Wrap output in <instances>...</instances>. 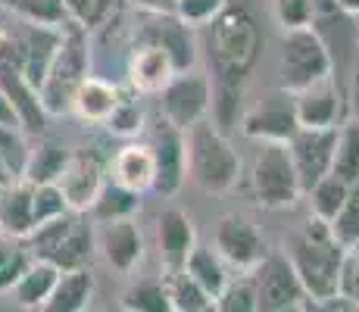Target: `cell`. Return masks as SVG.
Listing matches in <instances>:
<instances>
[{
  "mask_svg": "<svg viewBox=\"0 0 359 312\" xmlns=\"http://www.w3.org/2000/svg\"><path fill=\"white\" fill-rule=\"evenodd\" d=\"M210 60H212V81H225V85H244L247 75L253 72L259 60L262 34L257 19L250 16L244 4L229 0L222 10L216 13L210 25Z\"/></svg>",
  "mask_w": 359,
  "mask_h": 312,
  "instance_id": "6da1fadb",
  "label": "cell"
},
{
  "mask_svg": "<svg viewBox=\"0 0 359 312\" xmlns=\"http://www.w3.org/2000/svg\"><path fill=\"white\" fill-rule=\"evenodd\" d=\"M344 250L331 234L328 222L309 216L300 234L287 247V259H291L297 281L303 287V297L313 303H331L337 297V281H341V262Z\"/></svg>",
  "mask_w": 359,
  "mask_h": 312,
  "instance_id": "7a4b0ae2",
  "label": "cell"
},
{
  "mask_svg": "<svg viewBox=\"0 0 359 312\" xmlns=\"http://www.w3.org/2000/svg\"><path fill=\"white\" fill-rule=\"evenodd\" d=\"M184 165H188V182H194L210 197H222L241 182V154L234 150L229 135L219 131L210 119L184 131Z\"/></svg>",
  "mask_w": 359,
  "mask_h": 312,
  "instance_id": "3957f363",
  "label": "cell"
},
{
  "mask_svg": "<svg viewBox=\"0 0 359 312\" xmlns=\"http://www.w3.org/2000/svg\"><path fill=\"white\" fill-rule=\"evenodd\" d=\"M85 34L88 32H81L72 22L60 34V44L50 57V66H47L44 79L38 85V100L44 107L47 119L69 113L75 88L85 81V75H91V47H88Z\"/></svg>",
  "mask_w": 359,
  "mask_h": 312,
  "instance_id": "277c9868",
  "label": "cell"
},
{
  "mask_svg": "<svg viewBox=\"0 0 359 312\" xmlns=\"http://www.w3.org/2000/svg\"><path fill=\"white\" fill-rule=\"evenodd\" d=\"M29 253L34 259H47L60 269H85L97 256V238H94V222L88 212H66V216L38 225L29 234Z\"/></svg>",
  "mask_w": 359,
  "mask_h": 312,
  "instance_id": "5b68a950",
  "label": "cell"
},
{
  "mask_svg": "<svg viewBox=\"0 0 359 312\" xmlns=\"http://www.w3.org/2000/svg\"><path fill=\"white\" fill-rule=\"evenodd\" d=\"M278 75L281 91L294 94L306 85L334 75V60H331L322 34L306 25V29L281 32V50H278Z\"/></svg>",
  "mask_w": 359,
  "mask_h": 312,
  "instance_id": "8992f818",
  "label": "cell"
},
{
  "mask_svg": "<svg viewBox=\"0 0 359 312\" xmlns=\"http://www.w3.org/2000/svg\"><path fill=\"white\" fill-rule=\"evenodd\" d=\"M250 191L262 210H294L303 200L287 144H257L250 163Z\"/></svg>",
  "mask_w": 359,
  "mask_h": 312,
  "instance_id": "52a82bcc",
  "label": "cell"
},
{
  "mask_svg": "<svg viewBox=\"0 0 359 312\" xmlns=\"http://www.w3.org/2000/svg\"><path fill=\"white\" fill-rule=\"evenodd\" d=\"M160 100V119L169 122L172 128L188 131L191 125L210 119L212 107V75H206L203 69H184L178 72L169 85L156 94Z\"/></svg>",
  "mask_w": 359,
  "mask_h": 312,
  "instance_id": "ba28073f",
  "label": "cell"
},
{
  "mask_svg": "<svg viewBox=\"0 0 359 312\" xmlns=\"http://www.w3.org/2000/svg\"><path fill=\"white\" fill-rule=\"evenodd\" d=\"M238 128L244 137L257 144H287L297 131V116H294V100L287 91H272L250 107H244L238 119Z\"/></svg>",
  "mask_w": 359,
  "mask_h": 312,
  "instance_id": "9c48e42d",
  "label": "cell"
},
{
  "mask_svg": "<svg viewBox=\"0 0 359 312\" xmlns=\"http://www.w3.org/2000/svg\"><path fill=\"white\" fill-rule=\"evenodd\" d=\"M212 250L222 256L225 266L241 269L250 275L253 269L266 259L269 244L257 228V222L241 216V212H229L216 222V234H212Z\"/></svg>",
  "mask_w": 359,
  "mask_h": 312,
  "instance_id": "30bf717a",
  "label": "cell"
},
{
  "mask_svg": "<svg viewBox=\"0 0 359 312\" xmlns=\"http://www.w3.org/2000/svg\"><path fill=\"white\" fill-rule=\"evenodd\" d=\"M103 184H107V163L94 150H72L63 175L57 178L69 212H91Z\"/></svg>",
  "mask_w": 359,
  "mask_h": 312,
  "instance_id": "8fae6325",
  "label": "cell"
},
{
  "mask_svg": "<svg viewBox=\"0 0 359 312\" xmlns=\"http://www.w3.org/2000/svg\"><path fill=\"white\" fill-rule=\"evenodd\" d=\"M94 238H97V253L113 272L131 275L144 259V231L135 216L94 222Z\"/></svg>",
  "mask_w": 359,
  "mask_h": 312,
  "instance_id": "7c38bea8",
  "label": "cell"
},
{
  "mask_svg": "<svg viewBox=\"0 0 359 312\" xmlns=\"http://www.w3.org/2000/svg\"><path fill=\"white\" fill-rule=\"evenodd\" d=\"M334 141H337V128H297L294 137L287 141V154H291L303 194L331 172Z\"/></svg>",
  "mask_w": 359,
  "mask_h": 312,
  "instance_id": "4fadbf2b",
  "label": "cell"
},
{
  "mask_svg": "<svg viewBox=\"0 0 359 312\" xmlns=\"http://www.w3.org/2000/svg\"><path fill=\"white\" fill-rule=\"evenodd\" d=\"M253 290H257L259 312H272L291 303H303V287L297 281V272L285 253H272L269 250L266 259L250 272Z\"/></svg>",
  "mask_w": 359,
  "mask_h": 312,
  "instance_id": "5bb4252c",
  "label": "cell"
},
{
  "mask_svg": "<svg viewBox=\"0 0 359 312\" xmlns=\"http://www.w3.org/2000/svg\"><path fill=\"white\" fill-rule=\"evenodd\" d=\"M175 75H178V69L163 44H156V41H141L137 47H131V53L126 60V81H128L131 94L156 97Z\"/></svg>",
  "mask_w": 359,
  "mask_h": 312,
  "instance_id": "9a60e30c",
  "label": "cell"
},
{
  "mask_svg": "<svg viewBox=\"0 0 359 312\" xmlns=\"http://www.w3.org/2000/svg\"><path fill=\"white\" fill-rule=\"evenodd\" d=\"M107 182L144 197L156 184V156L150 141H126L107 159Z\"/></svg>",
  "mask_w": 359,
  "mask_h": 312,
  "instance_id": "2e32d148",
  "label": "cell"
},
{
  "mask_svg": "<svg viewBox=\"0 0 359 312\" xmlns=\"http://www.w3.org/2000/svg\"><path fill=\"white\" fill-rule=\"evenodd\" d=\"M197 247V228L182 206H165L156 216V250L163 272H182Z\"/></svg>",
  "mask_w": 359,
  "mask_h": 312,
  "instance_id": "e0dca14e",
  "label": "cell"
},
{
  "mask_svg": "<svg viewBox=\"0 0 359 312\" xmlns=\"http://www.w3.org/2000/svg\"><path fill=\"white\" fill-rule=\"evenodd\" d=\"M291 100H294L297 128H337L341 125L344 103H341V88L334 85V75L294 91Z\"/></svg>",
  "mask_w": 359,
  "mask_h": 312,
  "instance_id": "ac0fdd59",
  "label": "cell"
},
{
  "mask_svg": "<svg viewBox=\"0 0 359 312\" xmlns=\"http://www.w3.org/2000/svg\"><path fill=\"white\" fill-rule=\"evenodd\" d=\"M154 156H156V184L154 191L163 197L182 191V184L188 182V165H184V131L172 128L169 122H163L154 128Z\"/></svg>",
  "mask_w": 359,
  "mask_h": 312,
  "instance_id": "d6986e66",
  "label": "cell"
},
{
  "mask_svg": "<svg viewBox=\"0 0 359 312\" xmlns=\"http://www.w3.org/2000/svg\"><path fill=\"white\" fill-rule=\"evenodd\" d=\"M32 194L34 184L22 175L0 184V234L10 240H25L34 231L32 216Z\"/></svg>",
  "mask_w": 359,
  "mask_h": 312,
  "instance_id": "ffe728a7",
  "label": "cell"
},
{
  "mask_svg": "<svg viewBox=\"0 0 359 312\" xmlns=\"http://www.w3.org/2000/svg\"><path fill=\"white\" fill-rule=\"evenodd\" d=\"M119 97H122V88L116 85V81L91 72V75H85V81H81L79 88H75L72 103H69V113H72L75 119L88 122V125H103L109 119V113L116 109Z\"/></svg>",
  "mask_w": 359,
  "mask_h": 312,
  "instance_id": "44dd1931",
  "label": "cell"
},
{
  "mask_svg": "<svg viewBox=\"0 0 359 312\" xmlns=\"http://www.w3.org/2000/svg\"><path fill=\"white\" fill-rule=\"evenodd\" d=\"M69 156H72V150H69L66 144L38 135L29 144V150H25V163H22L19 175L32 184H57V178L63 175Z\"/></svg>",
  "mask_w": 359,
  "mask_h": 312,
  "instance_id": "7402d4cb",
  "label": "cell"
},
{
  "mask_svg": "<svg viewBox=\"0 0 359 312\" xmlns=\"http://www.w3.org/2000/svg\"><path fill=\"white\" fill-rule=\"evenodd\" d=\"M94 297V272L91 266L60 272L57 287L50 290L47 303L38 312H88Z\"/></svg>",
  "mask_w": 359,
  "mask_h": 312,
  "instance_id": "603a6c76",
  "label": "cell"
},
{
  "mask_svg": "<svg viewBox=\"0 0 359 312\" xmlns=\"http://www.w3.org/2000/svg\"><path fill=\"white\" fill-rule=\"evenodd\" d=\"M60 281V269L47 259H34L25 266V272L19 275V281L10 287V297L19 303L22 309H41L50 297V290Z\"/></svg>",
  "mask_w": 359,
  "mask_h": 312,
  "instance_id": "cb8c5ba5",
  "label": "cell"
},
{
  "mask_svg": "<svg viewBox=\"0 0 359 312\" xmlns=\"http://www.w3.org/2000/svg\"><path fill=\"white\" fill-rule=\"evenodd\" d=\"M184 272H188L191 278L212 297V300H216L219 290H222L231 278L229 266L222 262V256H219L212 247H200V244L194 247V253L188 256V262H184Z\"/></svg>",
  "mask_w": 359,
  "mask_h": 312,
  "instance_id": "d4e9b609",
  "label": "cell"
},
{
  "mask_svg": "<svg viewBox=\"0 0 359 312\" xmlns=\"http://www.w3.org/2000/svg\"><path fill=\"white\" fill-rule=\"evenodd\" d=\"M331 175L341 182H359V119H347L337 125L334 156H331Z\"/></svg>",
  "mask_w": 359,
  "mask_h": 312,
  "instance_id": "484cf974",
  "label": "cell"
},
{
  "mask_svg": "<svg viewBox=\"0 0 359 312\" xmlns=\"http://www.w3.org/2000/svg\"><path fill=\"white\" fill-rule=\"evenodd\" d=\"M163 284L172 312H203L206 306H212V297L184 269L182 272H163Z\"/></svg>",
  "mask_w": 359,
  "mask_h": 312,
  "instance_id": "4316f807",
  "label": "cell"
},
{
  "mask_svg": "<svg viewBox=\"0 0 359 312\" xmlns=\"http://www.w3.org/2000/svg\"><path fill=\"white\" fill-rule=\"evenodd\" d=\"M10 10L22 19V25L63 32L69 25V13L63 0H10Z\"/></svg>",
  "mask_w": 359,
  "mask_h": 312,
  "instance_id": "83f0119b",
  "label": "cell"
},
{
  "mask_svg": "<svg viewBox=\"0 0 359 312\" xmlns=\"http://www.w3.org/2000/svg\"><path fill=\"white\" fill-rule=\"evenodd\" d=\"M103 128L113 137H122V141H135L137 135H144L147 128V113H144V100L137 94H122L116 109L109 113V119L103 122Z\"/></svg>",
  "mask_w": 359,
  "mask_h": 312,
  "instance_id": "f1b7e54d",
  "label": "cell"
},
{
  "mask_svg": "<svg viewBox=\"0 0 359 312\" xmlns=\"http://www.w3.org/2000/svg\"><path fill=\"white\" fill-rule=\"evenodd\" d=\"M303 197H306V203H309V216H316L322 222H331L337 216V210H341L344 197H347V182H341L337 175H331L328 172V175L319 178V182L309 187Z\"/></svg>",
  "mask_w": 359,
  "mask_h": 312,
  "instance_id": "f546056e",
  "label": "cell"
},
{
  "mask_svg": "<svg viewBox=\"0 0 359 312\" xmlns=\"http://www.w3.org/2000/svg\"><path fill=\"white\" fill-rule=\"evenodd\" d=\"M331 234L344 250H356L359 247V182L347 184V197H344L337 216L328 222Z\"/></svg>",
  "mask_w": 359,
  "mask_h": 312,
  "instance_id": "4dcf8cb0",
  "label": "cell"
},
{
  "mask_svg": "<svg viewBox=\"0 0 359 312\" xmlns=\"http://www.w3.org/2000/svg\"><path fill=\"white\" fill-rule=\"evenodd\" d=\"M122 309L126 312H172L169 297H165L163 275L160 278H144L122 294Z\"/></svg>",
  "mask_w": 359,
  "mask_h": 312,
  "instance_id": "1f68e13d",
  "label": "cell"
},
{
  "mask_svg": "<svg viewBox=\"0 0 359 312\" xmlns=\"http://www.w3.org/2000/svg\"><path fill=\"white\" fill-rule=\"evenodd\" d=\"M141 210V197L131 191H122V187L116 184H103L97 203L91 206V222H109V219H126V216H135V212Z\"/></svg>",
  "mask_w": 359,
  "mask_h": 312,
  "instance_id": "d6a6232c",
  "label": "cell"
},
{
  "mask_svg": "<svg viewBox=\"0 0 359 312\" xmlns=\"http://www.w3.org/2000/svg\"><path fill=\"white\" fill-rule=\"evenodd\" d=\"M212 309L216 312H259V303H257V290H253V281L250 275L244 278H229L219 297L212 300Z\"/></svg>",
  "mask_w": 359,
  "mask_h": 312,
  "instance_id": "836d02e7",
  "label": "cell"
},
{
  "mask_svg": "<svg viewBox=\"0 0 359 312\" xmlns=\"http://www.w3.org/2000/svg\"><path fill=\"white\" fill-rule=\"evenodd\" d=\"M66 212H69V206H66V200H63V194H60L57 184H34V194H32L34 228L66 216Z\"/></svg>",
  "mask_w": 359,
  "mask_h": 312,
  "instance_id": "e575fe53",
  "label": "cell"
},
{
  "mask_svg": "<svg viewBox=\"0 0 359 312\" xmlns=\"http://www.w3.org/2000/svg\"><path fill=\"white\" fill-rule=\"evenodd\" d=\"M225 4H229V0H175L172 16L182 25H188V29H206Z\"/></svg>",
  "mask_w": 359,
  "mask_h": 312,
  "instance_id": "d590c367",
  "label": "cell"
},
{
  "mask_svg": "<svg viewBox=\"0 0 359 312\" xmlns=\"http://www.w3.org/2000/svg\"><path fill=\"white\" fill-rule=\"evenodd\" d=\"M25 150H29V141H25L22 131L0 125V165L6 169V175L10 178H16L19 172H22Z\"/></svg>",
  "mask_w": 359,
  "mask_h": 312,
  "instance_id": "8d00e7d4",
  "label": "cell"
},
{
  "mask_svg": "<svg viewBox=\"0 0 359 312\" xmlns=\"http://www.w3.org/2000/svg\"><path fill=\"white\" fill-rule=\"evenodd\" d=\"M275 19H278L281 32L306 29L316 19V0H272Z\"/></svg>",
  "mask_w": 359,
  "mask_h": 312,
  "instance_id": "74e56055",
  "label": "cell"
},
{
  "mask_svg": "<svg viewBox=\"0 0 359 312\" xmlns=\"http://www.w3.org/2000/svg\"><path fill=\"white\" fill-rule=\"evenodd\" d=\"M63 4H66V13H69V22L79 25L81 32H91L100 25L109 0H63Z\"/></svg>",
  "mask_w": 359,
  "mask_h": 312,
  "instance_id": "f35d334b",
  "label": "cell"
},
{
  "mask_svg": "<svg viewBox=\"0 0 359 312\" xmlns=\"http://www.w3.org/2000/svg\"><path fill=\"white\" fill-rule=\"evenodd\" d=\"M337 300H359V250H347L341 262V281H337Z\"/></svg>",
  "mask_w": 359,
  "mask_h": 312,
  "instance_id": "ab89813d",
  "label": "cell"
},
{
  "mask_svg": "<svg viewBox=\"0 0 359 312\" xmlns=\"http://www.w3.org/2000/svg\"><path fill=\"white\" fill-rule=\"evenodd\" d=\"M32 262L29 250H16L13 247L10 253L0 259V294H10V287L19 281V275L25 272V266Z\"/></svg>",
  "mask_w": 359,
  "mask_h": 312,
  "instance_id": "60d3db41",
  "label": "cell"
},
{
  "mask_svg": "<svg viewBox=\"0 0 359 312\" xmlns=\"http://www.w3.org/2000/svg\"><path fill=\"white\" fill-rule=\"evenodd\" d=\"M128 4L147 16H172V10H175V0H128Z\"/></svg>",
  "mask_w": 359,
  "mask_h": 312,
  "instance_id": "b9f144b4",
  "label": "cell"
},
{
  "mask_svg": "<svg viewBox=\"0 0 359 312\" xmlns=\"http://www.w3.org/2000/svg\"><path fill=\"white\" fill-rule=\"evenodd\" d=\"M347 100H350V119H359V62L350 72V91H347Z\"/></svg>",
  "mask_w": 359,
  "mask_h": 312,
  "instance_id": "7bdbcfd3",
  "label": "cell"
},
{
  "mask_svg": "<svg viewBox=\"0 0 359 312\" xmlns=\"http://www.w3.org/2000/svg\"><path fill=\"white\" fill-rule=\"evenodd\" d=\"M0 125H6V128H16V131H22V128H19L16 113H13V103L6 100V94H4V91H0Z\"/></svg>",
  "mask_w": 359,
  "mask_h": 312,
  "instance_id": "ee69618b",
  "label": "cell"
},
{
  "mask_svg": "<svg viewBox=\"0 0 359 312\" xmlns=\"http://www.w3.org/2000/svg\"><path fill=\"white\" fill-rule=\"evenodd\" d=\"M334 6L344 13V16L359 19V0H334Z\"/></svg>",
  "mask_w": 359,
  "mask_h": 312,
  "instance_id": "f6af8a7d",
  "label": "cell"
},
{
  "mask_svg": "<svg viewBox=\"0 0 359 312\" xmlns=\"http://www.w3.org/2000/svg\"><path fill=\"white\" fill-rule=\"evenodd\" d=\"M272 312H306V300H303V303H291V306H281V309H272Z\"/></svg>",
  "mask_w": 359,
  "mask_h": 312,
  "instance_id": "bcb514c9",
  "label": "cell"
},
{
  "mask_svg": "<svg viewBox=\"0 0 359 312\" xmlns=\"http://www.w3.org/2000/svg\"><path fill=\"white\" fill-rule=\"evenodd\" d=\"M203 312H216V309H212V306H206V309H203Z\"/></svg>",
  "mask_w": 359,
  "mask_h": 312,
  "instance_id": "7dc6e473",
  "label": "cell"
},
{
  "mask_svg": "<svg viewBox=\"0 0 359 312\" xmlns=\"http://www.w3.org/2000/svg\"><path fill=\"white\" fill-rule=\"evenodd\" d=\"M119 312H126V309H119Z\"/></svg>",
  "mask_w": 359,
  "mask_h": 312,
  "instance_id": "c3c4849f",
  "label": "cell"
},
{
  "mask_svg": "<svg viewBox=\"0 0 359 312\" xmlns=\"http://www.w3.org/2000/svg\"><path fill=\"white\" fill-rule=\"evenodd\" d=\"M356 250H359V247H356Z\"/></svg>",
  "mask_w": 359,
  "mask_h": 312,
  "instance_id": "681fc988",
  "label": "cell"
}]
</instances>
